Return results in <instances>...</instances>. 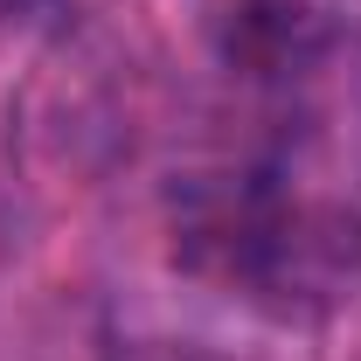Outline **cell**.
<instances>
[{"mask_svg":"<svg viewBox=\"0 0 361 361\" xmlns=\"http://www.w3.org/2000/svg\"><path fill=\"white\" fill-rule=\"evenodd\" d=\"M111 361H223V355H209L195 341H126V348H111Z\"/></svg>","mask_w":361,"mask_h":361,"instance_id":"obj_2","label":"cell"},{"mask_svg":"<svg viewBox=\"0 0 361 361\" xmlns=\"http://www.w3.org/2000/svg\"><path fill=\"white\" fill-rule=\"evenodd\" d=\"M167 236L188 278L278 326L341 313V299L361 285V209L306 195L271 167L188 174L167 202Z\"/></svg>","mask_w":361,"mask_h":361,"instance_id":"obj_1","label":"cell"}]
</instances>
